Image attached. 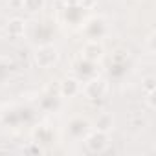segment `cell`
Instances as JSON below:
<instances>
[{"label":"cell","mask_w":156,"mask_h":156,"mask_svg":"<svg viewBox=\"0 0 156 156\" xmlns=\"http://www.w3.org/2000/svg\"><path fill=\"white\" fill-rule=\"evenodd\" d=\"M24 6L28 11H39L44 6V0H24Z\"/></svg>","instance_id":"7"},{"label":"cell","mask_w":156,"mask_h":156,"mask_svg":"<svg viewBox=\"0 0 156 156\" xmlns=\"http://www.w3.org/2000/svg\"><path fill=\"white\" fill-rule=\"evenodd\" d=\"M77 88H79V85H77V81H73V79H68V81L62 83V94L64 96H73L77 92Z\"/></svg>","instance_id":"6"},{"label":"cell","mask_w":156,"mask_h":156,"mask_svg":"<svg viewBox=\"0 0 156 156\" xmlns=\"http://www.w3.org/2000/svg\"><path fill=\"white\" fill-rule=\"evenodd\" d=\"M8 31H9V35L19 37V35L24 31V24H22V20H19V19L11 20V22H9V26H8Z\"/></svg>","instance_id":"4"},{"label":"cell","mask_w":156,"mask_h":156,"mask_svg":"<svg viewBox=\"0 0 156 156\" xmlns=\"http://www.w3.org/2000/svg\"><path fill=\"white\" fill-rule=\"evenodd\" d=\"M68 2H70V4H75V2H79V0H68Z\"/></svg>","instance_id":"8"},{"label":"cell","mask_w":156,"mask_h":156,"mask_svg":"<svg viewBox=\"0 0 156 156\" xmlns=\"http://www.w3.org/2000/svg\"><path fill=\"white\" fill-rule=\"evenodd\" d=\"M99 55H101V46H98L96 42H92V44H87V48H85V57H87V59H90V61H96Z\"/></svg>","instance_id":"3"},{"label":"cell","mask_w":156,"mask_h":156,"mask_svg":"<svg viewBox=\"0 0 156 156\" xmlns=\"http://www.w3.org/2000/svg\"><path fill=\"white\" fill-rule=\"evenodd\" d=\"M57 61V50L53 46H42L37 50L35 53V62L41 66V68H48L51 66L53 62Z\"/></svg>","instance_id":"1"},{"label":"cell","mask_w":156,"mask_h":156,"mask_svg":"<svg viewBox=\"0 0 156 156\" xmlns=\"http://www.w3.org/2000/svg\"><path fill=\"white\" fill-rule=\"evenodd\" d=\"M96 125H98V129L99 130H108L110 127H112V118L108 116V114H101L99 118H98V121H96Z\"/></svg>","instance_id":"5"},{"label":"cell","mask_w":156,"mask_h":156,"mask_svg":"<svg viewBox=\"0 0 156 156\" xmlns=\"http://www.w3.org/2000/svg\"><path fill=\"white\" fill-rule=\"evenodd\" d=\"M87 143H88L90 151H103L105 145H107V136H105V132L101 130V132H98V134H92Z\"/></svg>","instance_id":"2"}]
</instances>
